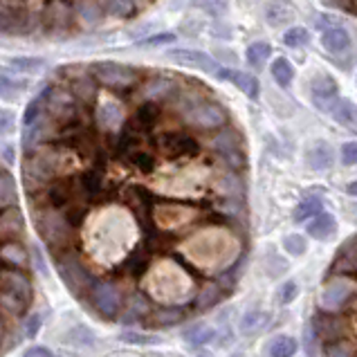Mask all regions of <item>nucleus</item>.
<instances>
[{
	"instance_id": "20",
	"label": "nucleus",
	"mask_w": 357,
	"mask_h": 357,
	"mask_svg": "<svg viewBox=\"0 0 357 357\" xmlns=\"http://www.w3.org/2000/svg\"><path fill=\"white\" fill-rule=\"evenodd\" d=\"M216 77L225 79V81H231V84L236 86L248 99H259L261 84H259V79L254 77V75L241 73V70H225V68H220L218 73H216Z\"/></svg>"
},
{
	"instance_id": "32",
	"label": "nucleus",
	"mask_w": 357,
	"mask_h": 357,
	"mask_svg": "<svg viewBox=\"0 0 357 357\" xmlns=\"http://www.w3.org/2000/svg\"><path fill=\"white\" fill-rule=\"evenodd\" d=\"M101 9L104 14H110L115 18H130L139 12L137 0H101Z\"/></svg>"
},
{
	"instance_id": "27",
	"label": "nucleus",
	"mask_w": 357,
	"mask_h": 357,
	"mask_svg": "<svg viewBox=\"0 0 357 357\" xmlns=\"http://www.w3.org/2000/svg\"><path fill=\"white\" fill-rule=\"evenodd\" d=\"M305 162L308 167L314 171H321V169H328L333 165V151L326 142H314V144L305 151Z\"/></svg>"
},
{
	"instance_id": "11",
	"label": "nucleus",
	"mask_w": 357,
	"mask_h": 357,
	"mask_svg": "<svg viewBox=\"0 0 357 357\" xmlns=\"http://www.w3.org/2000/svg\"><path fill=\"white\" fill-rule=\"evenodd\" d=\"M139 97L144 101H171L176 97V93L180 90V81L176 77H171L169 73H160V75H153L144 81H139Z\"/></svg>"
},
{
	"instance_id": "47",
	"label": "nucleus",
	"mask_w": 357,
	"mask_h": 357,
	"mask_svg": "<svg viewBox=\"0 0 357 357\" xmlns=\"http://www.w3.org/2000/svg\"><path fill=\"white\" fill-rule=\"evenodd\" d=\"M297 294H299L297 283H294V281H285L279 288V301L283 305H288V303H292L294 299H297Z\"/></svg>"
},
{
	"instance_id": "43",
	"label": "nucleus",
	"mask_w": 357,
	"mask_h": 357,
	"mask_svg": "<svg viewBox=\"0 0 357 357\" xmlns=\"http://www.w3.org/2000/svg\"><path fill=\"white\" fill-rule=\"evenodd\" d=\"M324 353L326 355H346V357H353L355 355V349H353V342L335 340L331 344H324Z\"/></svg>"
},
{
	"instance_id": "25",
	"label": "nucleus",
	"mask_w": 357,
	"mask_h": 357,
	"mask_svg": "<svg viewBox=\"0 0 357 357\" xmlns=\"http://www.w3.org/2000/svg\"><path fill=\"white\" fill-rule=\"evenodd\" d=\"M73 7H75L77 20H81L86 27H95L101 23V18H104V9H101V5L95 3V0H79V3H73Z\"/></svg>"
},
{
	"instance_id": "9",
	"label": "nucleus",
	"mask_w": 357,
	"mask_h": 357,
	"mask_svg": "<svg viewBox=\"0 0 357 357\" xmlns=\"http://www.w3.org/2000/svg\"><path fill=\"white\" fill-rule=\"evenodd\" d=\"M93 310L104 319H117L121 310V292L113 281H95L90 292L86 294Z\"/></svg>"
},
{
	"instance_id": "3",
	"label": "nucleus",
	"mask_w": 357,
	"mask_h": 357,
	"mask_svg": "<svg viewBox=\"0 0 357 357\" xmlns=\"http://www.w3.org/2000/svg\"><path fill=\"white\" fill-rule=\"evenodd\" d=\"M43 113L50 115V119L54 121L61 130H75V128H88V110L84 104H79L75 95L70 93L63 86H47L43 93Z\"/></svg>"
},
{
	"instance_id": "17",
	"label": "nucleus",
	"mask_w": 357,
	"mask_h": 357,
	"mask_svg": "<svg viewBox=\"0 0 357 357\" xmlns=\"http://www.w3.org/2000/svg\"><path fill=\"white\" fill-rule=\"evenodd\" d=\"M23 229H25V218L16 205L0 209V243L18 241Z\"/></svg>"
},
{
	"instance_id": "14",
	"label": "nucleus",
	"mask_w": 357,
	"mask_h": 357,
	"mask_svg": "<svg viewBox=\"0 0 357 357\" xmlns=\"http://www.w3.org/2000/svg\"><path fill=\"white\" fill-rule=\"evenodd\" d=\"M95 121H97V128H101L104 132L124 128V124H126L124 106H121L117 99H110V97L104 99L99 104V108L95 110Z\"/></svg>"
},
{
	"instance_id": "49",
	"label": "nucleus",
	"mask_w": 357,
	"mask_h": 357,
	"mask_svg": "<svg viewBox=\"0 0 357 357\" xmlns=\"http://www.w3.org/2000/svg\"><path fill=\"white\" fill-rule=\"evenodd\" d=\"M357 162V146L355 142H346V144L342 146V165L344 167H355Z\"/></svg>"
},
{
	"instance_id": "7",
	"label": "nucleus",
	"mask_w": 357,
	"mask_h": 357,
	"mask_svg": "<svg viewBox=\"0 0 357 357\" xmlns=\"http://www.w3.org/2000/svg\"><path fill=\"white\" fill-rule=\"evenodd\" d=\"M321 305L328 312L349 310L355 314V279L353 277H331L321 292Z\"/></svg>"
},
{
	"instance_id": "53",
	"label": "nucleus",
	"mask_w": 357,
	"mask_h": 357,
	"mask_svg": "<svg viewBox=\"0 0 357 357\" xmlns=\"http://www.w3.org/2000/svg\"><path fill=\"white\" fill-rule=\"evenodd\" d=\"M25 355L27 357H50V355H52V351H50V349H45V346H32V349H27L25 351Z\"/></svg>"
},
{
	"instance_id": "19",
	"label": "nucleus",
	"mask_w": 357,
	"mask_h": 357,
	"mask_svg": "<svg viewBox=\"0 0 357 357\" xmlns=\"http://www.w3.org/2000/svg\"><path fill=\"white\" fill-rule=\"evenodd\" d=\"M355 238L351 236L346 241L340 252H337V259L333 261L331 270H328V277H355L357 272V265H355Z\"/></svg>"
},
{
	"instance_id": "28",
	"label": "nucleus",
	"mask_w": 357,
	"mask_h": 357,
	"mask_svg": "<svg viewBox=\"0 0 357 357\" xmlns=\"http://www.w3.org/2000/svg\"><path fill=\"white\" fill-rule=\"evenodd\" d=\"M321 45L328 50V52L340 54L344 50H349L351 36L342 27H328V29H324V34H321Z\"/></svg>"
},
{
	"instance_id": "24",
	"label": "nucleus",
	"mask_w": 357,
	"mask_h": 357,
	"mask_svg": "<svg viewBox=\"0 0 357 357\" xmlns=\"http://www.w3.org/2000/svg\"><path fill=\"white\" fill-rule=\"evenodd\" d=\"M146 319L155 326V328H171L187 319V312L178 308V305H160V308L149 310Z\"/></svg>"
},
{
	"instance_id": "5",
	"label": "nucleus",
	"mask_w": 357,
	"mask_h": 357,
	"mask_svg": "<svg viewBox=\"0 0 357 357\" xmlns=\"http://www.w3.org/2000/svg\"><path fill=\"white\" fill-rule=\"evenodd\" d=\"M97 84L113 90V93H128V90L137 88L142 81V73L132 66L117 63V61H99V63L90 66Z\"/></svg>"
},
{
	"instance_id": "31",
	"label": "nucleus",
	"mask_w": 357,
	"mask_h": 357,
	"mask_svg": "<svg viewBox=\"0 0 357 357\" xmlns=\"http://www.w3.org/2000/svg\"><path fill=\"white\" fill-rule=\"evenodd\" d=\"M265 355H272V357H290L297 353V342L288 335H274L272 340H268L263 349Z\"/></svg>"
},
{
	"instance_id": "29",
	"label": "nucleus",
	"mask_w": 357,
	"mask_h": 357,
	"mask_svg": "<svg viewBox=\"0 0 357 357\" xmlns=\"http://www.w3.org/2000/svg\"><path fill=\"white\" fill-rule=\"evenodd\" d=\"M182 337H185V342L191 346V349H200V346H207V344L213 342V337H216V331H213L211 326H207V324H196V326H189V328H185Z\"/></svg>"
},
{
	"instance_id": "39",
	"label": "nucleus",
	"mask_w": 357,
	"mask_h": 357,
	"mask_svg": "<svg viewBox=\"0 0 357 357\" xmlns=\"http://www.w3.org/2000/svg\"><path fill=\"white\" fill-rule=\"evenodd\" d=\"M0 310H5L9 317H20L25 310H27V305L20 301L18 297H14L12 292H7L0 288Z\"/></svg>"
},
{
	"instance_id": "13",
	"label": "nucleus",
	"mask_w": 357,
	"mask_h": 357,
	"mask_svg": "<svg viewBox=\"0 0 357 357\" xmlns=\"http://www.w3.org/2000/svg\"><path fill=\"white\" fill-rule=\"evenodd\" d=\"M169 59L176 61V63L191 68V70H200L205 75H213L220 70V66L213 61V56H209L207 52H200V50H189V47H182V50H171Z\"/></svg>"
},
{
	"instance_id": "30",
	"label": "nucleus",
	"mask_w": 357,
	"mask_h": 357,
	"mask_svg": "<svg viewBox=\"0 0 357 357\" xmlns=\"http://www.w3.org/2000/svg\"><path fill=\"white\" fill-rule=\"evenodd\" d=\"M213 189H216L220 196H236V198H245V185L243 180L236 176L234 171L222 173L218 176V180L213 182Z\"/></svg>"
},
{
	"instance_id": "4",
	"label": "nucleus",
	"mask_w": 357,
	"mask_h": 357,
	"mask_svg": "<svg viewBox=\"0 0 357 357\" xmlns=\"http://www.w3.org/2000/svg\"><path fill=\"white\" fill-rule=\"evenodd\" d=\"M54 263H56L61 281L66 283V288L73 292L77 299H84L90 292V288H93V283L97 281L95 274L88 270V265L81 261V257L73 248L56 254Z\"/></svg>"
},
{
	"instance_id": "37",
	"label": "nucleus",
	"mask_w": 357,
	"mask_h": 357,
	"mask_svg": "<svg viewBox=\"0 0 357 357\" xmlns=\"http://www.w3.org/2000/svg\"><path fill=\"white\" fill-rule=\"evenodd\" d=\"M317 211H321V198L319 196H305L299 202V207L294 209V222H305Z\"/></svg>"
},
{
	"instance_id": "1",
	"label": "nucleus",
	"mask_w": 357,
	"mask_h": 357,
	"mask_svg": "<svg viewBox=\"0 0 357 357\" xmlns=\"http://www.w3.org/2000/svg\"><path fill=\"white\" fill-rule=\"evenodd\" d=\"M182 124L193 130H218L229 121V113L216 99L202 95L200 90H180L171 99Z\"/></svg>"
},
{
	"instance_id": "23",
	"label": "nucleus",
	"mask_w": 357,
	"mask_h": 357,
	"mask_svg": "<svg viewBox=\"0 0 357 357\" xmlns=\"http://www.w3.org/2000/svg\"><path fill=\"white\" fill-rule=\"evenodd\" d=\"M245 139L241 135L238 128L234 126H220L216 137L211 139V149H216L220 155H227V153H234V151H245Z\"/></svg>"
},
{
	"instance_id": "33",
	"label": "nucleus",
	"mask_w": 357,
	"mask_h": 357,
	"mask_svg": "<svg viewBox=\"0 0 357 357\" xmlns=\"http://www.w3.org/2000/svg\"><path fill=\"white\" fill-rule=\"evenodd\" d=\"M0 259L5 263H12L14 268H27V252L18 241L3 243V248H0Z\"/></svg>"
},
{
	"instance_id": "36",
	"label": "nucleus",
	"mask_w": 357,
	"mask_h": 357,
	"mask_svg": "<svg viewBox=\"0 0 357 357\" xmlns=\"http://www.w3.org/2000/svg\"><path fill=\"white\" fill-rule=\"evenodd\" d=\"M16 185H14V178L9 176L7 171L0 169V209L9 207V205H16Z\"/></svg>"
},
{
	"instance_id": "54",
	"label": "nucleus",
	"mask_w": 357,
	"mask_h": 357,
	"mask_svg": "<svg viewBox=\"0 0 357 357\" xmlns=\"http://www.w3.org/2000/svg\"><path fill=\"white\" fill-rule=\"evenodd\" d=\"M34 265L38 268V272L43 274V277H47V265H45V261H43V257H40L38 250H34Z\"/></svg>"
},
{
	"instance_id": "48",
	"label": "nucleus",
	"mask_w": 357,
	"mask_h": 357,
	"mask_svg": "<svg viewBox=\"0 0 357 357\" xmlns=\"http://www.w3.org/2000/svg\"><path fill=\"white\" fill-rule=\"evenodd\" d=\"M40 113H43V99L36 97V99H32L27 104V110H25V115H23V124H29V121H34Z\"/></svg>"
},
{
	"instance_id": "34",
	"label": "nucleus",
	"mask_w": 357,
	"mask_h": 357,
	"mask_svg": "<svg viewBox=\"0 0 357 357\" xmlns=\"http://www.w3.org/2000/svg\"><path fill=\"white\" fill-rule=\"evenodd\" d=\"M160 117H162L160 106L155 104V101H146L144 106H139V108H137V113H135V124H137V128L151 130V128L160 121Z\"/></svg>"
},
{
	"instance_id": "16",
	"label": "nucleus",
	"mask_w": 357,
	"mask_h": 357,
	"mask_svg": "<svg viewBox=\"0 0 357 357\" xmlns=\"http://www.w3.org/2000/svg\"><path fill=\"white\" fill-rule=\"evenodd\" d=\"M310 93H312V104L317 106L321 113H331L333 104L340 99V86L333 77L321 75L312 81Z\"/></svg>"
},
{
	"instance_id": "55",
	"label": "nucleus",
	"mask_w": 357,
	"mask_h": 357,
	"mask_svg": "<svg viewBox=\"0 0 357 357\" xmlns=\"http://www.w3.org/2000/svg\"><path fill=\"white\" fill-rule=\"evenodd\" d=\"M3 337H5V326H3V319H0V346H3Z\"/></svg>"
},
{
	"instance_id": "8",
	"label": "nucleus",
	"mask_w": 357,
	"mask_h": 357,
	"mask_svg": "<svg viewBox=\"0 0 357 357\" xmlns=\"http://www.w3.org/2000/svg\"><path fill=\"white\" fill-rule=\"evenodd\" d=\"M38 18L40 25L45 27V32L52 36H68L77 25L75 7L73 3H66V0H50Z\"/></svg>"
},
{
	"instance_id": "22",
	"label": "nucleus",
	"mask_w": 357,
	"mask_h": 357,
	"mask_svg": "<svg viewBox=\"0 0 357 357\" xmlns=\"http://www.w3.org/2000/svg\"><path fill=\"white\" fill-rule=\"evenodd\" d=\"M305 231H308V236H312L314 241H328L331 236H335V231H337V220H335V216L328 211H317L314 216L305 220Z\"/></svg>"
},
{
	"instance_id": "45",
	"label": "nucleus",
	"mask_w": 357,
	"mask_h": 357,
	"mask_svg": "<svg viewBox=\"0 0 357 357\" xmlns=\"http://www.w3.org/2000/svg\"><path fill=\"white\" fill-rule=\"evenodd\" d=\"M25 88V84H18V81H12L9 77L0 75V97L5 99H16L20 90Z\"/></svg>"
},
{
	"instance_id": "6",
	"label": "nucleus",
	"mask_w": 357,
	"mask_h": 357,
	"mask_svg": "<svg viewBox=\"0 0 357 357\" xmlns=\"http://www.w3.org/2000/svg\"><path fill=\"white\" fill-rule=\"evenodd\" d=\"M40 25L38 14H34L25 0H0V34L25 36Z\"/></svg>"
},
{
	"instance_id": "18",
	"label": "nucleus",
	"mask_w": 357,
	"mask_h": 357,
	"mask_svg": "<svg viewBox=\"0 0 357 357\" xmlns=\"http://www.w3.org/2000/svg\"><path fill=\"white\" fill-rule=\"evenodd\" d=\"M227 294H229V290H222V285L218 281H207L196 294H193V301H191L193 312H205V310L216 308Z\"/></svg>"
},
{
	"instance_id": "15",
	"label": "nucleus",
	"mask_w": 357,
	"mask_h": 357,
	"mask_svg": "<svg viewBox=\"0 0 357 357\" xmlns=\"http://www.w3.org/2000/svg\"><path fill=\"white\" fill-rule=\"evenodd\" d=\"M0 288L12 292L14 297H18L27 305V308L34 301V288H32V283H29L27 274H23L16 268L14 270H7V268L3 270V274H0Z\"/></svg>"
},
{
	"instance_id": "12",
	"label": "nucleus",
	"mask_w": 357,
	"mask_h": 357,
	"mask_svg": "<svg viewBox=\"0 0 357 357\" xmlns=\"http://www.w3.org/2000/svg\"><path fill=\"white\" fill-rule=\"evenodd\" d=\"M312 333L321 344H331L335 340H344L346 331H349V324L342 319L340 314H331V312H319L314 314L312 319Z\"/></svg>"
},
{
	"instance_id": "35",
	"label": "nucleus",
	"mask_w": 357,
	"mask_h": 357,
	"mask_svg": "<svg viewBox=\"0 0 357 357\" xmlns=\"http://www.w3.org/2000/svg\"><path fill=\"white\" fill-rule=\"evenodd\" d=\"M331 115H333L335 121H337V124L353 130V126H355V106L351 104V101L337 99L333 104V108H331Z\"/></svg>"
},
{
	"instance_id": "46",
	"label": "nucleus",
	"mask_w": 357,
	"mask_h": 357,
	"mask_svg": "<svg viewBox=\"0 0 357 357\" xmlns=\"http://www.w3.org/2000/svg\"><path fill=\"white\" fill-rule=\"evenodd\" d=\"M169 43H176V34L173 32H162V34H153L144 40H139V47H158V45H169Z\"/></svg>"
},
{
	"instance_id": "26",
	"label": "nucleus",
	"mask_w": 357,
	"mask_h": 357,
	"mask_svg": "<svg viewBox=\"0 0 357 357\" xmlns=\"http://www.w3.org/2000/svg\"><path fill=\"white\" fill-rule=\"evenodd\" d=\"M213 209H216L220 216H225L229 220H243V218H248V211H245V202H243V198H236V196H220V200L213 202Z\"/></svg>"
},
{
	"instance_id": "44",
	"label": "nucleus",
	"mask_w": 357,
	"mask_h": 357,
	"mask_svg": "<svg viewBox=\"0 0 357 357\" xmlns=\"http://www.w3.org/2000/svg\"><path fill=\"white\" fill-rule=\"evenodd\" d=\"M283 248H285V252H290L292 257H301L305 252V238L301 234H290V236L283 238Z\"/></svg>"
},
{
	"instance_id": "52",
	"label": "nucleus",
	"mask_w": 357,
	"mask_h": 357,
	"mask_svg": "<svg viewBox=\"0 0 357 357\" xmlns=\"http://www.w3.org/2000/svg\"><path fill=\"white\" fill-rule=\"evenodd\" d=\"M38 328H40V317L38 314H32V317L25 321V335L27 337H34V335L38 333Z\"/></svg>"
},
{
	"instance_id": "56",
	"label": "nucleus",
	"mask_w": 357,
	"mask_h": 357,
	"mask_svg": "<svg viewBox=\"0 0 357 357\" xmlns=\"http://www.w3.org/2000/svg\"><path fill=\"white\" fill-rule=\"evenodd\" d=\"M3 270H5V261L0 259V274H3Z\"/></svg>"
},
{
	"instance_id": "42",
	"label": "nucleus",
	"mask_w": 357,
	"mask_h": 357,
	"mask_svg": "<svg viewBox=\"0 0 357 357\" xmlns=\"http://www.w3.org/2000/svg\"><path fill=\"white\" fill-rule=\"evenodd\" d=\"M121 342L126 344H132V346H151V344H160V337L158 335H146V333H132V331H126L119 335Z\"/></svg>"
},
{
	"instance_id": "38",
	"label": "nucleus",
	"mask_w": 357,
	"mask_h": 357,
	"mask_svg": "<svg viewBox=\"0 0 357 357\" xmlns=\"http://www.w3.org/2000/svg\"><path fill=\"white\" fill-rule=\"evenodd\" d=\"M272 77L281 88H290L292 79H294V70L290 66V61H285V59L274 61V63H272Z\"/></svg>"
},
{
	"instance_id": "51",
	"label": "nucleus",
	"mask_w": 357,
	"mask_h": 357,
	"mask_svg": "<svg viewBox=\"0 0 357 357\" xmlns=\"http://www.w3.org/2000/svg\"><path fill=\"white\" fill-rule=\"evenodd\" d=\"M14 124H16V117H14L12 110H3V108H0V135L12 130Z\"/></svg>"
},
{
	"instance_id": "21",
	"label": "nucleus",
	"mask_w": 357,
	"mask_h": 357,
	"mask_svg": "<svg viewBox=\"0 0 357 357\" xmlns=\"http://www.w3.org/2000/svg\"><path fill=\"white\" fill-rule=\"evenodd\" d=\"M160 146L167 149L171 155H182V153H193L198 151V139L191 137L185 130H167L160 137Z\"/></svg>"
},
{
	"instance_id": "40",
	"label": "nucleus",
	"mask_w": 357,
	"mask_h": 357,
	"mask_svg": "<svg viewBox=\"0 0 357 357\" xmlns=\"http://www.w3.org/2000/svg\"><path fill=\"white\" fill-rule=\"evenodd\" d=\"M270 54H272V47L268 43H252L248 47V52H245V56H248V63L254 66V68H261L265 61H268Z\"/></svg>"
},
{
	"instance_id": "2",
	"label": "nucleus",
	"mask_w": 357,
	"mask_h": 357,
	"mask_svg": "<svg viewBox=\"0 0 357 357\" xmlns=\"http://www.w3.org/2000/svg\"><path fill=\"white\" fill-rule=\"evenodd\" d=\"M34 227L38 236L43 238L52 257L70 250L77 238V225L68 218V213L52 205H36L32 207Z\"/></svg>"
},
{
	"instance_id": "10",
	"label": "nucleus",
	"mask_w": 357,
	"mask_h": 357,
	"mask_svg": "<svg viewBox=\"0 0 357 357\" xmlns=\"http://www.w3.org/2000/svg\"><path fill=\"white\" fill-rule=\"evenodd\" d=\"M73 75H66V79L70 81V93L75 95V99L79 101V104H84L86 108H90L95 104L97 99V81L93 77V73H90V68H81V66H66Z\"/></svg>"
},
{
	"instance_id": "50",
	"label": "nucleus",
	"mask_w": 357,
	"mask_h": 357,
	"mask_svg": "<svg viewBox=\"0 0 357 357\" xmlns=\"http://www.w3.org/2000/svg\"><path fill=\"white\" fill-rule=\"evenodd\" d=\"M130 162H132L135 167H139L142 171H146V169H151V165H153V158L146 155L144 151H132V153H130Z\"/></svg>"
},
{
	"instance_id": "41",
	"label": "nucleus",
	"mask_w": 357,
	"mask_h": 357,
	"mask_svg": "<svg viewBox=\"0 0 357 357\" xmlns=\"http://www.w3.org/2000/svg\"><path fill=\"white\" fill-rule=\"evenodd\" d=\"M308 40H310V34H308V29H303V27H292L283 34V45H288V47H303V45H308Z\"/></svg>"
}]
</instances>
